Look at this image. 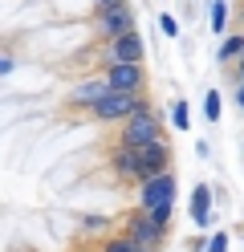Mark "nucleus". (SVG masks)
Here are the masks:
<instances>
[{
	"label": "nucleus",
	"mask_w": 244,
	"mask_h": 252,
	"mask_svg": "<svg viewBox=\"0 0 244 252\" xmlns=\"http://www.w3.org/2000/svg\"><path fill=\"white\" fill-rule=\"evenodd\" d=\"M139 208L151 212L159 224H171V212H175V175L171 171H159V175L139 183Z\"/></svg>",
	"instance_id": "obj_1"
},
{
	"label": "nucleus",
	"mask_w": 244,
	"mask_h": 252,
	"mask_svg": "<svg viewBox=\"0 0 244 252\" xmlns=\"http://www.w3.org/2000/svg\"><path fill=\"white\" fill-rule=\"evenodd\" d=\"M142 106H151L142 90H110L98 102H90V114L98 122H122L126 114H135V110H142Z\"/></svg>",
	"instance_id": "obj_2"
},
{
	"label": "nucleus",
	"mask_w": 244,
	"mask_h": 252,
	"mask_svg": "<svg viewBox=\"0 0 244 252\" xmlns=\"http://www.w3.org/2000/svg\"><path fill=\"white\" fill-rule=\"evenodd\" d=\"M135 21H139V8H130V0H122V4H98L94 8V33L102 37V41L139 29Z\"/></svg>",
	"instance_id": "obj_3"
},
{
	"label": "nucleus",
	"mask_w": 244,
	"mask_h": 252,
	"mask_svg": "<svg viewBox=\"0 0 244 252\" xmlns=\"http://www.w3.org/2000/svg\"><path fill=\"white\" fill-rule=\"evenodd\" d=\"M122 143L126 147H142V143H163V126H159V114L151 106H142L135 110V114H126L122 118Z\"/></svg>",
	"instance_id": "obj_4"
},
{
	"label": "nucleus",
	"mask_w": 244,
	"mask_h": 252,
	"mask_svg": "<svg viewBox=\"0 0 244 252\" xmlns=\"http://www.w3.org/2000/svg\"><path fill=\"white\" fill-rule=\"evenodd\" d=\"M126 240H130V244H139V248H151V252H155L163 240H167V224H159L151 212L135 208V212L126 216Z\"/></svg>",
	"instance_id": "obj_5"
},
{
	"label": "nucleus",
	"mask_w": 244,
	"mask_h": 252,
	"mask_svg": "<svg viewBox=\"0 0 244 252\" xmlns=\"http://www.w3.org/2000/svg\"><path fill=\"white\" fill-rule=\"evenodd\" d=\"M102 77H106V86H110V90H142V86H146V69H142V61H110Z\"/></svg>",
	"instance_id": "obj_6"
},
{
	"label": "nucleus",
	"mask_w": 244,
	"mask_h": 252,
	"mask_svg": "<svg viewBox=\"0 0 244 252\" xmlns=\"http://www.w3.org/2000/svg\"><path fill=\"white\" fill-rule=\"evenodd\" d=\"M130 151H135V159H139L142 179L159 175V171H171V147L167 143H142V147H130Z\"/></svg>",
	"instance_id": "obj_7"
},
{
	"label": "nucleus",
	"mask_w": 244,
	"mask_h": 252,
	"mask_svg": "<svg viewBox=\"0 0 244 252\" xmlns=\"http://www.w3.org/2000/svg\"><path fill=\"white\" fill-rule=\"evenodd\" d=\"M106 57H110V61H142V57H146V41L139 37V29L118 33V37L106 41Z\"/></svg>",
	"instance_id": "obj_8"
},
{
	"label": "nucleus",
	"mask_w": 244,
	"mask_h": 252,
	"mask_svg": "<svg viewBox=\"0 0 244 252\" xmlns=\"http://www.w3.org/2000/svg\"><path fill=\"white\" fill-rule=\"evenodd\" d=\"M110 171L118 179H126V183H142V171H139V159H135V151H130L126 143H118L110 151Z\"/></svg>",
	"instance_id": "obj_9"
},
{
	"label": "nucleus",
	"mask_w": 244,
	"mask_h": 252,
	"mask_svg": "<svg viewBox=\"0 0 244 252\" xmlns=\"http://www.w3.org/2000/svg\"><path fill=\"white\" fill-rule=\"evenodd\" d=\"M191 220L200 228H208V220H211V187L208 183H195V191H191Z\"/></svg>",
	"instance_id": "obj_10"
},
{
	"label": "nucleus",
	"mask_w": 244,
	"mask_h": 252,
	"mask_svg": "<svg viewBox=\"0 0 244 252\" xmlns=\"http://www.w3.org/2000/svg\"><path fill=\"white\" fill-rule=\"evenodd\" d=\"M102 94H110V86H106V77L98 73V77H90V82H81L77 90H73V102L77 106H90V102H98Z\"/></svg>",
	"instance_id": "obj_11"
},
{
	"label": "nucleus",
	"mask_w": 244,
	"mask_h": 252,
	"mask_svg": "<svg viewBox=\"0 0 244 252\" xmlns=\"http://www.w3.org/2000/svg\"><path fill=\"white\" fill-rule=\"evenodd\" d=\"M208 8H211V12H208L211 33H216V37H224V33H228V12H232V4H228V0H211Z\"/></svg>",
	"instance_id": "obj_12"
},
{
	"label": "nucleus",
	"mask_w": 244,
	"mask_h": 252,
	"mask_svg": "<svg viewBox=\"0 0 244 252\" xmlns=\"http://www.w3.org/2000/svg\"><path fill=\"white\" fill-rule=\"evenodd\" d=\"M220 61H236V57H244V33H232V37H224L220 41V53H216Z\"/></svg>",
	"instance_id": "obj_13"
},
{
	"label": "nucleus",
	"mask_w": 244,
	"mask_h": 252,
	"mask_svg": "<svg viewBox=\"0 0 244 252\" xmlns=\"http://www.w3.org/2000/svg\"><path fill=\"white\" fill-rule=\"evenodd\" d=\"M204 118L208 122H220V90H208L204 94Z\"/></svg>",
	"instance_id": "obj_14"
},
{
	"label": "nucleus",
	"mask_w": 244,
	"mask_h": 252,
	"mask_svg": "<svg viewBox=\"0 0 244 252\" xmlns=\"http://www.w3.org/2000/svg\"><path fill=\"white\" fill-rule=\"evenodd\" d=\"M171 126H175V130H187V126H191V110H187V102H175V106H171Z\"/></svg>",
	"instance_id": "obj_15"
},
{
	"label": "nucleus",
	"mask_w": 244,
	"mask_h": 252,
	"mask_svg": "<svg viewBox=\"0 0 244 252\" xmlns=\"http://www.w3.org/2000/svg\"><path fill=\"white\" fill-rule=\"evenodd\" d=\"M102 252H151V248H139V244H130L126 236H114V240L102 244Z\"/></svg>",
	"instance_id": "obj_16"
},
{
	"label": "nucleus",
	"mask_w": 244,
	"mask_h": 252,
	"mask_svg": "<svg viewBox=\"0 0 244 252\" xmlns=\"http://www.w3.org/2000/svg\"><path fill=\"white\" fill-rule=\"evenodd\" d=\"M159 33L163 37H179V21L171 17V12H159Z\"/></svg>",
	"instance_id": "obj_17"
},
{
	"label": "nucleus",
	"mask_w": 244,
	"mask_h": 252,
	"mask_svg": "<svg viewBox=\"0 0 244 252\" xmlns=\"http://www.w3.org/2000/svg\"><path fill=\"white\" fill-rule=\"evenodd\" d=\"M204 252H228V232H211V240L204 244Z\"/></svg>",
	"instance_id": "obj_18"
},
{
	"label": "nucleus",
	"mask_w": 244,
	"mask_h": 252,
	"mask_svg": "<svg viewBox=\"0 0 244 252\" xmlns=\"http://www.w3.org/2000/svg\"><path fill=\"white\" fill-rule=\"evenodd\" d=\"M236 82L244 86V57H236Z\"/></svg>",
	"instance_id": "obj_19"
},
{
	"label": "nucleus",
	"mask_w": 244,
	"mask_h": 252,
	"mask_svg": "<svg viewBox=\"0 0 244 252\" xmlns=\"http://www.w3.org/2000/svg\"><path fill=\"white\" fill-rule=\"evenodd\" d=\"M4 73H12V61H8V57H0V77H4Z\"/></svg>",
	"instance_id": "obj_20"
},
{
	"label": "nucleus",
	"mask_w": 244,
	"mask_h": 252,
	"mask_svg": "<svg viewBox=\"0 0 244 252\" xmlns=\"http://www.w3.org/2000/svg\"><path fill=\"white\" fill-rule=\"evenodd\" d=\"M236 102H240V106H244V86H240V90H236Z\"/></svg>",
	"instance_id": "obj_21"
},
{
	"label": "nucleus",
	"mask_w": 244,
	"mask_h": 252,
	"mask_svg": "<svg viewBox=\"0 0 244 252\" xmlns=\"http://www.w3.org/2000/svg\"><path fill=\"white\" fill-rule=\"evenodd\" d=\"M98 4H122V0H98Z\"/></svg>",
	"instance_id": "obj_22"
},
{
	"label": "nucleus",
	"mask_w": 244,
	"mask_h": 252,
	"mask_svg": "<svg viewBox=\"0 0 244 252\" xmlns=\"http://www.w3.org/2000/svg\"><path fill=\"white\" fill-rule=\"evenodd\" d=\"M240 21H244V4H240Z\"/></svg>",
	"instance_id": "obj_23"
},
{
	"label": "nucleus",
	"mask_w": 244,
	"mask_h": 252,
	"mask_svg": "<svg viewBox=\"0 0 244 252\" xmlns=\"http://www.w3.org/2000/svg\"><path fill=\"white\" fill-rule=\"evenodd\" d=\"M208 4H211V0H208Z\"/></svg>",
	"instance_id": "obj_24"
}]
</instances>
